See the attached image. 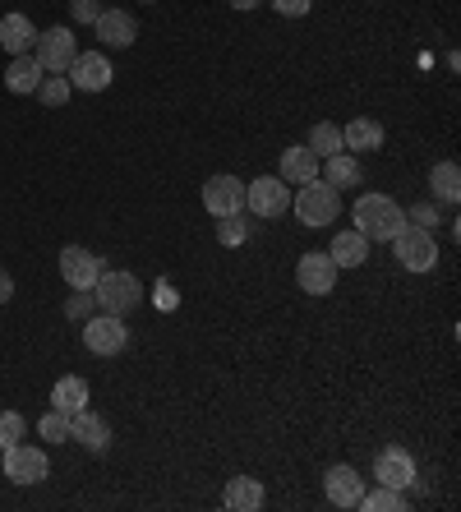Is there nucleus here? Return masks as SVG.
<instances>
[{"mask_svg":"<svg viewBox=\"0 0 461 512\" xmlns=\"http://www.w3.org/2000/svg\"><path fill=\"white\" fill-rule=\"evenodd\" d=\"M37 434L47 443H65L70 439V416H60V411H47V416L37 420Z\"/></svg>","mask_w":461,"mask_h":512,"instance_id":"7c9ffc66","label":"nucleus"},{"mask_svg":"<svg viewBox=\"0 0 461 512\" xmlns=\"http://www.w3.org/2000/svg\"><path fill=\"white\" fill-rule=\"evenodd\" d=\"M392 250H397V263H402L406 273H434L438 263V240L429 227H415L406 222L397 236H392Z\"/></svg>","mask_w":461,"mask_h":512,"instance_id":"20e7f679","label":"nucleus"},{"mask_svg":"<svg viewBox=\"0 0 461 512\" xmlns=\"http://www.w3.org/2000/svg\"><path fill=\"white\" fill-rule=\"evenodd\" d=\"M291 208H296V217L305 227H328V222L342 217V190H332L328 180H309V185H300Z\"/></svg>","mask_w":461,"mask_h":512,"instance_id":"f03ea898","label":"nucleus"},{"mask_svg":"<svg viewBox=\"0 0 461 512\" xmlns=\"http://www.w3.org/2000/svg\"><path fill=\"white\" fill-rule=\"evenodd\" d=\"M282 180L286 185H309V180H319V153H314L309 143L282 148Z\"/></svg>","mask_w":461,"mask_h":512,"instance_id":"f3484780","label":"nucleus"},{"mask_svg":"<svg viewBox=\"0 0 461 512\" xmlns=\"http://www.w3.org/2000/svg\"><path fill=\"white\" fill-rule=\"evenodd\" d=\"M342 148H351V153H374V148H383V125L369 116H355L351 125H342Z\"/></svg>","mask_w":461,"mask_h":512,"instance_id":"5701e85b","label":"nucleus"},{"mask_svg":"<svg viewBox=\"0 0 461 512\" xmlns=\"http://www.w3.org/2000/svg\"><path fill=\"white\" fill-rule=\"evenodd\" d=\"M97 310V300H93V291H79V296H70L65 300V314L70 319H88V314Z\"/></svg>","mask_w":461,"mask_h":512,"instance_id":"2f4dec72","label":"nucleus"},{"mask_svg":"<svg viewBox=\"0 0 461 512\" xmlns=\"http://www.w3.org/2000/svg\"><path fill=\"white\" fill-rule=\"evenodd\" d=\"M217 240H222L226 250L245 245V240H249V217H245V213H226V217H217Z\"/></svg>","mask_w":461,"mask_h":512,"instance_id":"bb28decb","label":"nucleus"},{"mask_svg":"<svg viewBox=\"0 0 461 512\" xmlns=\"http://www.w3.org/2000/svg\"><path fill=\"white\" fill-rule=\"evenodd\" d=\"M203 208L213 217H226V213H245V180L240 176H208L203 180Z\"/></svg>","mask_w":461,"mask_h":512,"instance_id":"f8f14e48","label":"nucleus"},{"mask_svg":"<svg viewBox=\"0 0 461 512\" xmlns=\"http://www.w3.org/2000/svg\"><path fill=\"white\" fill-rule=\"evenodd\" d=\"M309 148L319 153V162H323V157H332V153H342V125H332V120H319V125L309 130Z\"/></svg>","mask_w":461,"mask_h":512,"instance_id":"a878e982","label":"nucleus"},{"mask_svg":"<svg viewBox=\"0 0 461 512\" xmlns=\"http://www.w3.org/2000/svg\"><path fill=\"white\" fill-rule=\"evenodd\" d=\"M374 480L388 489H411L415 485V457L406 453V448H383L379 457H374Z\"/></svg>","mask_w":461,"mask_h":512,"instance_id":"ddd939ff","label":"nucleus"},{"mask_svg":"<svg viewBox=\"0 0 461 512\" xmlns=\"http://www.w3.org/2000/svg\"><path fill=\"white\" fill-rule=\"evenodd\" d=\"M245 208L254 217H282L291 208V190L282 176H259L245 185Z\"/></svg>","mask_w":461,"mask_h":512,"instance_id":"1a4fd4ad","label":"nucleus"},{"mask_svg":"<svg viewBox=\"0 0 461 512\" xmlns=\"http://www.w3.org/2000/svg\"><path fill=\"white\" fill-rule=\"evenodd\" d=\"M28 434V420L19 416V411H0V453L10 448V443H19Z\"/></svg>","mask_w":461,"mask_h":512,"instance_id":"c756f323","label":"nucleus"},{"mask_svg":"<svg viewBox=\"0 0 461 512\" xmlns=\"http://www.w3.org/2000/svg\"><path fill=\"white\" fill-rule=\"evenodd\" d=\"M406 227V208L392 194H360L355 199V231L365 240H392Z\"/></svg>","mask_w":461,"mask_h":512,"instance_id":"f257e3e1","label":"nucleus"},{"mask_svg":"<svg viewBox=\"0 0 461 512\" xmlns=\"http://www.w3.org/2000/svg\"><path fill=\"white\" fill-rule=\"evenodd\" d=\"M319 180H328L332 190H351V185H360L365 180V171H360V157H351L342 148V153H332L319 162Z\"/></svg>","mask_w":461,"mask_h":512,"instance_id":"a211bd4d","label":"nucleus"},{"mask_svg":"<svg viewBox=\"0 0 461 512\" xmlns=\"http://www.w3.org/2000/svg\"><path fill=\"white\" fill-rule=\"evenodd\" d=\"M70 439L83 443L88 453H107V448H111V425L97 416V411H88V406H83V411H74V416H70Z\"/></svg>","mask_w":461,"mask_h":512,"instance_id":"2eb2a0df","label":"nucleus"},{"mask_svg":"<svg viewBox=\"0 0 461 512\" xmlns=\"http://www.w3.org/2000/svg\"><path fill=\"white\" fill-rule=\"evenodd\" d=\"M337 273H342V268L332 263L328 250H309V254H300V263H296V282L305 296H332Z\"/></svg>","mask_w":461,"mask_h":512,"instance_id":"6e6552de","label":"nucleus"},{"mask_svg":"<svg viewBox=\"0 0 461 512\" xmlns=\"http://www.w3.org/2000/svg\"><path fill=\"white\" fill-rule=\"evenodd\" d=\"M323 494H328L332 508H360V499H365V480H360V471L355 466H332L328 476H323Z\"/></svg>","mask_w":461,"mask_h":512,"instance_id":"4468645a","label":"nucleus"},{"mask_svg":"<svg viewBox=\"0 0 461 512\" xmlns=\"http://www.w3.org/2000/svg\"><path fill=\"white\" fill-rule=\"evenodd\" d=\"M328 254H332L337 268H365L369 263V240L360 236V231H337L332 245H328Z\"/></svg>","mask_w":461,"mask_h":512,"instance_id":"412c9836","label":"nucleus"},{"mask_svg":"<svg viewBox=\"0 0 461 512\" xmlns=\"http://www.w3.org/2000/svg\"><path fill=\"white\" fill-rule=\"evenodd\" d=\"M88 406V383L83 379H60L56 388H51V411H60V416H74V411H83Z\"/></svg>","mask_w":461,"mask_h":512,"instance_id":"b1692460","label":"nucleus"},{"mask_svg":"<svg viewBox=\"0 0 461 512\" xmlns=\"http://www.w3.org/2000/svg\"><path fill=\"white\" fill-rule=\"evenodd\" d=\"M360 508H369V512H402V508H406V494H402V489H388V485L365 489Z\"/></svg>","mask_w":461,"mask_h":512,"instance_id":"c85d7f7f","label":"nucleus"},{"mask_svg":"<svg viewBox=\"0 0 461 512\" xmlns=\"http://www.w3.org/2000/svg\"><path fill=\"white\" fill-rule=\"evenodd\" d=\"M93 300H97V310L102 314H116V319H125L130 310H139V300H143V286L134 273H102L93 286Z\"/></svg>","mask_w":461,"mask_h":512,"instance_id":"7ed1b4c3","label":"nucleus"},{"mask_svg":"<svg viewBox=\"0 0 461 512\" xmlns=\"http://www.w3.org/2000/svg\"><path fill=\"white\" fill-rule=\"evenodd\" d=\"M47 79V70L33 60V51L28 56H14L10 60V70H5V88H10L14 97H28V93H37V84Z\"/></svg>","mask_w":461,"mask_h":512,"instance_id":"aec40b11","label":"nucleus"},{"mask_svg":"<svg viewBox=\"0 0 461 512\" xmlns=\"http://www.w3.org/2000/svg\"><path fill=\"white\" fill-rule=\"evenodd\" d=\"M97 14H102L97 10V0H74V19H79V24H93Z\"/></svg>","mask_w":461,"mask_h":512,"instance_id":"72a5a7b5","label":"nucleus"},{"mask_svg":"<svg viewBox=\"0 0 461 512\" xmlns=\"http://www.w3.org/2000/svg\"><path fill=\"white\" fill-rule=\"evenodd\" d=\"M10 296H14V277L5 273V268H0V305H5Z\"/></svg>","mask_w":461,"mask_h":512,"instance_id":"c9c22d12","label":"nucleus"},{"mask_svg":"<svg viewBox=\"0 0 461 512\" xmlns=\"http://www.w3.org/2000/svg\"><path fill=\"white\" fill-rule=\"evenodd\" d=\"M102 273H107V263L97 259L93 250H83V245H65V250H60V277H65L74 291H93Z\"/></svg>","mask_w":461,"mask_h":512,"instance_id":"9b49d317","label":"nucleus"},{"mask_svg":"<svg viewBox=\"0 0 461 512\" xmlns=\"http://www.w3.org/2000/svg\"><path fill=\"white\" fill-rule=\"evenodd\" d=\"M97 37H102V47H134V37H139V24H134L130 10H102L93 19Z\"/></svg>","mask_w":461,"mask_h":512,"instance_id":"dca6fc26","label":"nucleus"},{"mask_svg":"<svg viewBox=\"0 0 461 512\" xmlns=\"http://www.w3.org/2000/svg\"><path fill=\"white\" fill-rule=\"evenodd\" d=\"M33 42H37V28L28 14H5L0 19V47L10 51V56H28Z\"/></svg>","mask_w":461,"mask_h":512,"instance_id":"6ab92c4d","label":"nucleus"},{"mask_svg":"<svg viewBox=\"0 0 461 512\" xmlns=\"http://www.w3.org/2000/svg\"><path fill=\"white\" fill-rule=\"evenodd\" d=\"M47 476H51V457L42 448H33L24 439L5 448V480L10 485H42Z\"/></svg>","mask_w":461,"mask_h":512,"instance_id":"423d86ee","label":"nucleus"},{"mask_svg":"<svg viewBox=\"0 0 461 512\" xmlns=\"http://www.w3.org/2000/svg\"><path fill=\"white\" fill-rule=\"evenodd\" d=\"M65 79H70L79 93H107L111 79H116V70H111V60L102 56V51H79L74 65L65 70Z\"/></svg>","mask_w":461,"mask_h":512,"instance_id":"9d476101","label":"nucleus"},{"mask_svg":"<svg viewBox=\"0 0 461 512\" xmlns=\"http://www.w3.org/2000/svg\"><path fill=\"white\" fill-rule=\"evenodd\" d=\"M83 346L93 351V356H120L125 346H130V328H125V319H116V314H88L83 319Z\"/></svg>","mask_w":461,"mask_h":512,"instance_id":"39448f33","label":"nucleus"},{"mask_svg":"<svg viewBox=\"0 0 461 512\" xmlns=\"http://www.w3.org/2000/svg\"><path fill=\"white\" fill-rule=\"evenodd\" d=\"M406 222H415V227H429V222H438L434 208H415V213H406Z\"/></svg>","mask_w":461,"mask_h":512,"instance_id":"f704fd0d","label":"nucleus"},{"mask_svg":"<svg viewBox=\"0 0 461 512\" xmlns=\"http://www.w3.org/2000/svg\"><path fill=\"white\" fill-rule=\"evenodd\" d=\"M268 5L282 14V19H305V14L314 10V0H268Z\"/></svg>","mask_w":461,"mask_h":512,"instance_id":"473e14b6","label":"nucleus"},{"mask_svg":"<svg viewBox=\"0 0 461 512\" xmlns=\"http://www.w3.org/2000/svg\"><path fill=\"white\" fill-rule=\"evenodd\" d=\"M139 5H148V0H139Z\"/></svg>","mask_w":461,"mask_h":512,"instance_id":"4c0bfd02","label":"nucleus"},{"mask_svg":"<svg viewBox=\"0 0 461 512\" xmlns=\"http://www.w3.org/2000/svg\"><path fill=\"white\" fill-rule=\"evenodd\" d=\"M259 5H268V0H231V10H259Z\"/></svg>","mask_w":461,"mask_h":512,"instance_id":"e433bc0d","label":"nucleus"},{"mask_svg":"<svg viewBox=\"0 0 461 512\" xmlns=\"http://www.w3.org/2000/svg\"><path fill=\"white\" fill-rule=\"evenodd\" d=\"M74 56H79V42H74V33L65 24L60 28H47V33H37L33 42V60L42 65L47 74H65L74 65Z\"/></svg>","mask_w":461,"mask_h":512,"instance_id":"0eeeda50","label":"nucleus"},{"mask_svg":"<svg viewBox=\"0 0 461 512\" xmlns=\"http://www.w3.org/2000/svg\"><path fill=\"white\" fill-rule=\"evenodd\" d=\"M429 190H434V199L457 203L461 199V167L457 162H438V167L429 171Z\"/></svg>","mask_w":461,"mask_h":512,"instance_id":"393cba45","label":"nucleus"},{"mask_svg":"<svg viewBox=\"0 0 461 512\" xmlns=\"http://www.w3.org/2000/svg\"><path fill=\"white\" fill-rule=\"evenodd\" d=\"M70 93H74V84L65 79V74H47V79L37 84V102H42V107H65Z\"/></svg>","mask_w":461,"mask_h":512,"instance_id":"cd10ccee","label":"nucleus"},{"mask_svg":"<svg viewBox=\"0 0 461 512\" xmlns=\"http://www.w3.org/2000/svg\"><path fill=\"white\" fill-rule=\"evenodd\" d=\"M263 480H254V476H236V480H226V508L231 512H259L263 508Z\"/></svg>","mask_w":461,"mask_h":512,"instance_id":"4be33fe9","label":"nucleus"}]
</instances>
